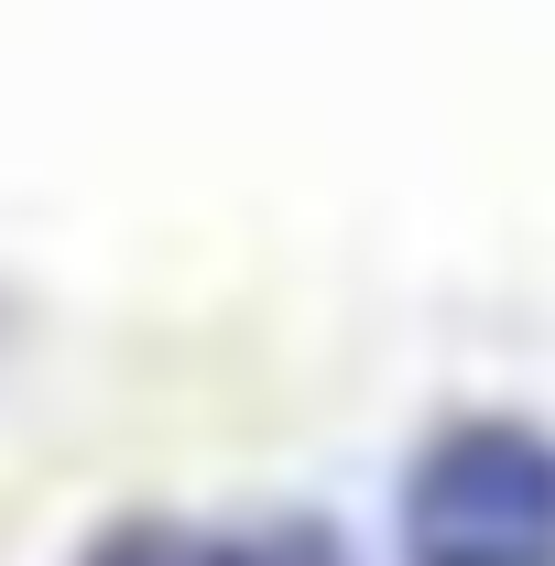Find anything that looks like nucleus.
Segmentation results:
<instances>
[{
    "instance_id": "nucleus-1",
    "label": "nucleus",
    "mask_w": 555,
    "mask_h": 566,
    "mask_svg": "<svg viewBox=\"0 0 555 566\" xmlns=\"http://www.w3.org/2000/svg\"><path fill=\"white\" fill-rule=\"evenodd\" d=\"M392 566H555V424L458 403L404 447Z\"/></svg>"
},
{
    "instance_id": "nucleus-2",
    "label": "nucleus",
    "mask_w": 555,
    "mask_h": 566,
    "mask_svg": "<svg viewBox=\"0 0 555 566\" xmlns=\"http://www.w3.org/2000/svg\"><path fill=\"white\" fill-rule=\"evenodd\" d=\"M66 566H359L338 523L316 512H186V501H121L76 534Z\"/></svg>"
}]
</instances>
